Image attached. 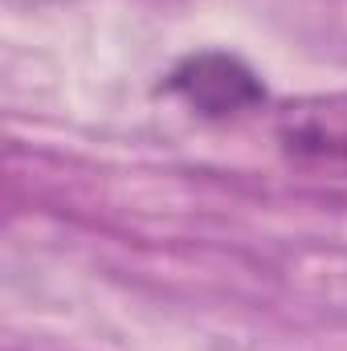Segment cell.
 I'll return each instance as SVG.
<instances>
[{"mask_svg":"<svg viewBox=\"0 0 347 351\" xmlns=\"http://www.w3.org/2000/svg\"><path fill=\"white\" fill-rule=\"evenodd\" d=\"M168 90L176 98L200 114V119H213V123H225V119H241L250 110H258L265 102V86L261 78L233 53H192L168 74Z\"/></svg>","mask_w":347,"mask_h":351,"instance_id":"cell-1","label":"cell"},{"mask_svg":"<svg viewBox=\"0 0 347 351\" xmlns=\"http://www.w3.org/2000/svg\"><path fill=\"white\" fill-rule=\"evenodd\" d=\"M278 152L315 172H347V94L290 98L274 114Z\"/></svg>","mask_w":347,"mask_h":351,"instance_id":"cell-2","label":"cell"}]
</instances>
